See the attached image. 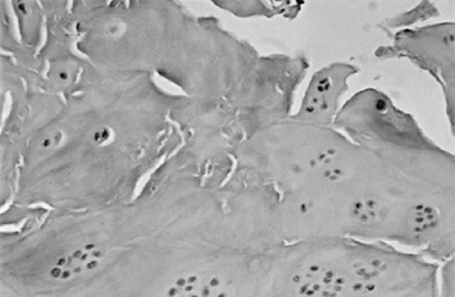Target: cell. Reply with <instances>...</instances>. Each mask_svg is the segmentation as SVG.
<instances>
[{"instance_id":"cell-1","label":"cell","mask_w":455,"mask_h":297,"mask_svg":"<svg viewBox=\"0 0 455 297\" xmlns=\"http://www.w3.org/2000/svg\"><path fill=\"white\" fill-rule=\"evenodd\" d=\"M106 260V249L100 244L86 243L59 254L49 268L55 282H70L89 277L100 270Z\"/></svg>"},{"instance_id":"cell-2","label":"cell","mask_w":455,"mask_h":297,"mask_svg":"<svg viewBox=\"0 0 455 297\" xmlns=\"http://www.w3.org/2000/svg\"><path fill=\"white\" fill-rule=\"evenodd\" d=\"M294 287L303 297H337L344 290L347 279L331 266L313 263L294 276Z\"/></svg>"},{"instance_id":"cell-3","label":"cell","mask_w":455,"mask_h":297,"mask_svg":"<svg viewBox=\"0 0 455 297\" xmlns=\"http://www.w3.org/2000/svg\"><path fill=\"white\" fill-rule=\"evenodd\" d=\"M159 297H228V291L219 276L188 274L177 278Z\"/></svg>"},{"instance_id":"cell-4","label":"cell","mask_w":455,"mask_h":297,"mask_svg":"<svg viewBox=\"0 0 455 297\" xmlns=\"http://www.w3.org/2000/svg\"><path fill=\"white\" fill-rule=\"evenodd\" d=\"M381 212L383 207L376 198H362L351 206V215L363 224L378 222L381 218Z\"/></svg>"},{"instance_id":"cell-5","label":"cell","mask_w":455,"mask_h":297,"mask_svg":"<svg viewBox=\"0 0 455 297\" xmlns=\"http://www.w3.org/2000/svg\"><path fill=\"white\" fill-rule=\"evenodd\" d=\"M412 229L418 232H427L435 229L438 222V213L435 207L419 205L412 209L410 214Z\"/></svg>"}]
</instances>
